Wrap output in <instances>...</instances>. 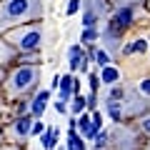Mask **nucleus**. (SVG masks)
Segmentation results:
<instances>
[{"instance_id": "ddd939ff", "label": "nucleus", "mask_w": 150, "mask_h": 150, "mask_svg": "<svg viewBox=\"0 0 150 150\" xmlns=\"http://www.w3.org/2000/svg\"><path fill=\"white\" fill-rule=\"evenodd\" d=\"M108 115H110L112 120H120V118H123V108H120L118 100H108Z\"/></svg>"}, {"instance_id": "4468645a", "label": "nucleus", "mask_w": 150, "mask_h": 150, "mask_svg": "<svg viewBox=\"0 0 150 150\" xmlns=\"http://www.w3.org/2000/svg\"><path fill=\"white\" fill-rule=\"evenodd\" d=\"M85 105H88V103H85V98H83V95H75V100H73V105H70V108H73V112H75V115H80V112L85 110Z\"/></svg>"}, {"instance_id": "aec40b11", "label": "nucleus", "mask_w": 150, "mask_h": 150, "mask_svg": "<svg viewBox=\"0 0 150 150\" xmlns=\"http://www.w3.org/2000/svg\"><path fill=\"white\" fill-rule=\"evenodd\" d=\"M120 98H123V90H120V88H112L110 90V100H120Z\"/></svg>"}, {"instance_id": "b1692460", "label": "nucleus", "mask_w": 150, "mask_h": 150, "mask_svg": "<svg viewBox=\"0 0 150 150\" xmlns=\"http://www.w3.org/2000/svg\"><path fill=\"white\" fill-rule=\"evenodd\" d=\"M85 103H88V105H90V108H95V105H98V95H95V93H93V95H90V98H88V100H85Z\"/></svg>"}, {"instance_id": "39448f33", "label": "nucleus", "mask_w": 150, "mask_h": 150, "mask_svg": "<svg viewBox=\"0 0 150 150\" xmlns=\"http://www.w3.org/2000/svg\"><path fill=\"white\" fill-rule=\"evenodd\" d=\"M133 8H120V10H115V15H112V28L115 30H123V28H128L130 23H133Z\"/></svg>"}, {"instance_id": "393cba45", "label": "nucleus", "mask_w": 150, "mask_h": 150, "mask_svg": "<svg viewBox=\"0 0 150 150\" xmlns=\"http://www.w3.org/2000/svg\"><path fill=\"white\" fill-rule=\"evenodd\" d=\"M143 130L150 135V118H145V120H143Z\"/></svg>"}, {"instance_id": "4be33fe9", "label": "nucleus", "mask_w": 150, "mask_h": 150, "mask_svg": "<svg viewBox=\"0 0 150 150\" xmlns=\"http://www.w3.org/2000/svg\"><path fill=\"white\" fill-rule=\"evenodd\" d=\"M145 48H148V45H145V40H138V43H133V50H138V53H145Z\"/></svg>"}, {"instance_id": "6e6552de", "label": "nucleus", "mask_w": 150, "mask_h": 150, "mask_svg": "<svg viewBox=\"0 0 150 150\" xmlns=\"http://www.w3.org/2000/svg\"><path fill=\"white\" fill-rule=\"evenodd\" d=\"M15 48H13L10 43H8L5 38H0V65H8L10 60H15Z\"/></svg>"}, {"instance_id": "7ed1b4c3", "label": "nucleus", "mask_w": 150, "mask_h": 150, "mask_svg": "<svg viewBox=\"0 0 150 150\" xmlns=\"http://www.w3.org/2000/svg\"><path fill=\"white\" fill-rule=\"evenodd\" d=\"M38 78H40V75H38L35 65H20V68H15L10 73V78H8V93H10V95H20L28 88L35 85Z\"/></svg>"}, {"instance_id": "a211bd4d", "label": "nucleus", "mask_w": 150, "mask_h": 150, "mask_svg": "<svg viewBox=\"0 0 150 150\" xmlns=\"http://www.w3.org/2000/svg\"><path fill=\"white\" fill-rule=\"evenodd\" d=\"M80 5H83V0H70V3H68V10H65V13H68V15H75V13L80 10Z\"/></svg>"}, {"instance_id": "9b49d317", "label": "nucleus", "mask_w": 150, "mask_h": 150, "mask_svg": "<svg viewBox=\"0 0 150 150\" xmlns=\"http://www.w3.org/2000/svg\"><path fill=\"white\" fill-rule=\"evenodd\" d=\"M90 58L95 60V63L100 65V68H105V65H110V53H108L105 48H100V50H93V53H90Z\"/></svg>"}, {"instance_id": "20e7f679", "label": "nucleus", "mask_w": 150, "mask_h": 150, "mask_svg": "<svg viewBox=\"0 0 150 150\" xmlns=\"http://www.w3.org/2000/svg\"><path fill=\"white\" fill-rule=\"evenodd\" d=\"M30 128H33V120L30 115H20V118L15 120V123L8 128V138L15 140V143H20V140H25L28 135H30Z\"/></svg>"}, {"instance_id": "f8f14e48", "label": "nucleus", "mask_w": 150, "mask_h": 150, "mask_svg": "<svg viewBox=\"0 0 150 150\" xmlns=\"http://www.w3.org/2000/svg\"><path fill=\"white\" fill-rule=\"evenodd\" d=\"M68 150H85V145H83V138L75 130H70V135H68Z\"/></svg>"}, {"instance_id": "6ab92c4d", "label": "nucleus", "mask_w": 150, "mask_h": 150, "mask_svg": "<svg viewBox=\"0 0 150 150\" xmlns=\"http://www.w3.org/2000/svg\"><path fill=\"white\" fill-rule=\"evenodd\" d=\"M40 133H45V125L40 123V120H35V123H33V128H30V135H40Z\"/></svg>"}, {"instance_id": "5701e85b", "label": "nucleus", "mask_w": 150, "mask_h": 150, "mask_svg": "<svg viewBox=\"0 0 150 150\" xmlns=\"http://www.w3.org/2000/svg\"><path fill=\"white\" fill-rule=\"evenodd\" d=\"M140 90H143L145 95H150V78H148V80H143V83H140Z\"/></svg>"}, {"instance_id": "f3484780", "label": "nucleus", "mask_w": 150, "mask_h": 150, "mask_svg": "<svg viewBox=\"0 0 150 150\" xmlns=\"http://www.w3.org/2000/svg\"><path fill=\"white\" fill-rule=\"evenodd\" d=\"M83 23H85V28H95V23H98V15L93 10H88L85 15H83Z\"/></svg>"}, {"instance_id": "2eb2a0df", "label": "nucleus", "mask_w": 150, "mask_h": 150, "mask_svg": "<svg viewBox=\"0 0 150 150\" xmlns=\"http://www.w3.org/2000/svg\"><path fill=\"white\" fill-rule=\"evenodd\" d=\"M93 143H95V148H98V150L105 148V145H108V133H105V130H100V133L93 138Z\"/></svg>"}, {"instance_id": "dca6fc26", "label": "nucleus", "mask_w": 150, "mask_h": 150, "mask_svg": "<svg viewBox=\"0 0 150 150\" xmlns=\"http://www.w3.org/2000/svg\"><path fill=\"white\" fill-rule=\"evenodd\" d=\"M98 30L95 28H85V30H83V40H85V43H93V40H98Z\"/></svg>"}, {"instance_id": "f03ea898", "label": "nucleus", "mask_w": 150, "mask_h": 150, "mask_svg": "<svg viewBox=\"0 0 150 150\" xmlns=\"http://www.w3.org/2000/svg\"><path fill=\"white\" fill-rule=\"evenodd\" d=\"M8 43L15 50H23V53H35L43 45V28L38 25H18L13 30H8Z\"/></svg>"}, {"instance_id": "f257e3e1", "label": "nucleus", "mask_w": 150, "mask_h": 150, "mask_svg": "<svg viewBox=\"0 0 150 150\" xmlns=\"http://www.w3.org/2000/svg\"><path fill=\"white\" fill-rule=\"evenodd\" d=\"M43 13V0H0V33L25 25Z\"/></svg>"}, {"instance_id": "412c9836", "label": "nucleus", "mask_w": 150, "mask_h": 150, "mask_svg": "<svg viewBox=\"0 0 150 150\" xmlns=\"http://www.w3.org/2000/svg\"><path fill=\"white\" fill-rule=\"evenodd\" d=\"M90 88H93V90H98V88H100V78H98L95 73L90 75Z\"/></svg>"}, {"instance_id": "1a4fd4ad", "label": "nucleus", "mask_w": 150, "mask_h": 150, "mask_svg": "<svg viewBox=\"0 0 150 150\" xmlns=\"http://www.w3.org/2000/svg\"><path fill=\"white\" fill-rule=\"evenodd\" d=\"M120 80V70L112 68V65H105L100 73V83H108V85H115V83Z\"/></svg>"}, {"instance_id": "423d86ee", "label": "nucleus", "mask_w": 150, "mask_h": 150, "mask_svg": "<svg viewBox=\"0 0 150 150\" xmlns=\"http://www.w3.org/2000/svg\"><path fill=\"white\" fill-rule=\"evenodd\" d=\"M48 100H50V90H40L35 95V100L30 103V115L40 118V115L45 112V108H48Z\"/></svg>"}, {"instance_id": "9d476101", "label": "nucleus", "mask_w": 150, "mask_h": 150, "mask_svg": "<svg viewBox=\"0 0 150 150\" xmlns=\"http://www.w3.org/2000/svg\"><path fill=\"white\" fill-rule=\"evenodd\" d=\"M58 140H60V130L58 128H48L45 135H43V148L45 150H53L55 145H58Z\"/></svg>"}, {"instance_id": "a878e982", "label": "nucleus", "mask_w": 150, "mask_h": 150, "mask_svg": "<svg viewBox=\"0 0 150 150\" xmlns=\"http://www.w3.org/2000/svg\"><path fill=\"white\" fill-rule=\"evenodd\" d=\"M55 110H58V112H65V103H55Z\"/></svg>"}, {"instance_id": "0eeeda50", "label": "nucleus", "mask_w": 150, "mask_h": 150, "mask_svg": "<svg viewBox=\"0 0 150 150\" xmlns=\"http://www.w3.org/2000/svg\"><path fill=\"white\" fill-rule=\"evenodd\" d=\"M83 60H85L83 48H80V45H73V48L68 50V65H70V70H78L83 65Z\"/></svg>"}]
</instances>
